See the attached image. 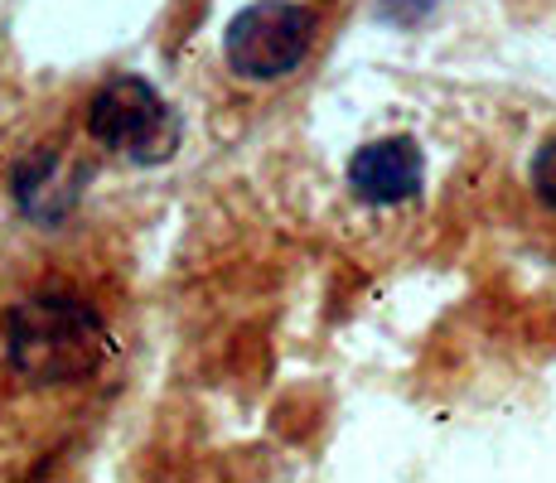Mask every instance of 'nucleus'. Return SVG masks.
I'll return each mask as SVG.
<instances>
[{
    "label": "nucleus",
    "mask_w": 556,
    "mask_h": 483,
    "mask_svg": "<svg viewBox=\"0 0 556 483\" xmlns=\"http://www.w3.org/2000/svg\"><path fill=\"white\" fill-rule=\"evenodd\" d=\"M5 353L15 378L35 386H59L92 378L112 353V339H106L98 309L78 305L68 295H35L10 309Z\"/></svg>",
    "instance_id": "nucleus-1"
},
{
    "label": "nucleus",
    "mask_w": 556,
    "mask_h": 483,
    "mask_svg": "<svg viewBox=\"0 0 556 483\" xmlns=\"http://www.w3.org/2000/svg\"><path fill=\"white\" fill-rule=\"evenodd\" d=\"M88 126L106 150H116L131 165H165L179 150V116L155 92V82L131 78V73L112 78L92 97Z\"/></svg>",
    "instance_id": "nucleus-2"
},
{
    "label": "nucleus",
    "mask_w": 556,
    "mask_h": 483,
    "mask_svg": "<svg viewBox=\"0 0 556 483\" xmlns=\"http://www.w3.org/2000/svg\"><path fill=\"white\" fill-rule=\"evenodd\" d=\"M315 39V15L295 0H256V5L238 10L223 35V53H228L232 73L252 82H271L301 68Z\"/></svg>",
    "instance_id": "nucleus-3"
},
{
    "label": "nucleus",
    "mask_w": 556,
    "mask_h": 483,
    "mask_svg": "<svg viewBox=\"0 0 556 483\" xmlns=\"http://www.w3.org/2000/svg\"><path fill=\"white\" fill-rule=\"evenodd\" d=\"M421 179H426L421 145L412 136H382V141L354 150V160H349V189L372 208H397V203L416 199Z\"/></svg>",
    "instance_id": "nucleus-4"
},
{
    "label": "nucleus",
    "mask_w": 556,
    "mask_h": 483,
    "mask_svg": "<svg viewBox=\"0 0 556 483\" xmlns=\"http://www.w3.org/2000/svg\"><path fill=\"white\" fill-rule=\"evenodd\" d=\"M532 189H538V199L547 208H556V136L532 155Z\"/></svg>",
    "instance_id": "nucleus-5"
},
{
    "label": "nucleus",
    "mask_w": 556,
    "mask_h": 483,
    "mask_svg": "<svg viewBox=\"0 0 556 483\" xmlns=\"http://www.w3.org/2000/svg\"><path fill=\"white\" fill-rule=\"evenodd\" d=\"M382 5V20H392V25H416V20H426L441 0H378Z\"/></svg>",
    "instance_id": "nucleus-6"
}]
</instances>
